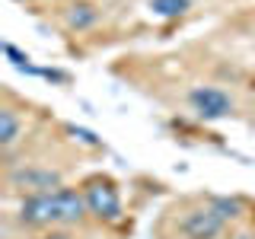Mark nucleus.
<instances>
[{
    "label": "nucleus",
    "mask_w": 255,
    "mask_h": 239,
    "mask_svg": "<svg viewBox=\"0 0 255 239\" xmlns=\"http://www.w3.org/2000/svg\"><path fill=\"white\" fill-rule=\"evenodd\" d=\"M86 214V198L77 188H54L42 195H29L19 207V220L26 227H58L77 223Z\"/></svg>",
    "instance_id": "1"
},
{
    "label": "nucleus",
    "mask_w": 255,
    "mask_h": 239,
    "mask_svg": "<svg viewBox=\"0 0 255 239\" xmlns=\"http://www.w3.org/2000/svg\"><path fill=\"white\" fill-rule=\"evenodd\" d=\"M83 198H86V211L99 220H118L122 217V198H118L115 182L106 179V175H93V179L83 182Z\"/></svg>",
    "instance_id": "2"
},
{
    "label": "nucleus",
    "mask_w": 255,
    "mask_h": 239,
    "mask_svg": "<svg viewBox=\"0 0 255 239\" xmlns=\"http://www.w3.org/2000/svg\"><path fill=\"white\" fill-rule=\"evenodd\" d=\"M188 102H191V109H195L201 118H207V121L227 118L230 112H233V99H230L223 90H217V86H198V90H191Z\"/></svg>",
    "instance_id": "3"
},
{
    "label": "nucleus",
    "mask_w": 255,
    "mask_h": 239,
    "mask_svg": "<svg viewBox=\"0 0 255 239\" xmlns=\"http://www.w3.org/2000/svg\"><path fill=\"white\" fill-rule=\"evenodd\" d=\"M227 217L217 211V207H201V211H191L185 220H182V230H185L188 239H214L223 230Z\"/></svg>",
    "instance_id": "4"
},
{
    "label": "nucleus",
    "mask_w": 255,
    "mask_h": 239,
    "mask_svg": "<svg viewBox=\"0 0 255 239\" xmlns=\"http://www.w3.org/2000/svg\"><path fill=\"white\" fill-rule=\"evenodd\" d=\"M10 182L19 185V188H26L29 195H42V191L61 188V175L54 169H22V172H13Z\"/></svg>",
    "instance_id": "5"
},
{
    "label": "nucleus",
    "mask_w": 255,
    "mask_h": 239,
    "mask_svg": "<svg viewBox=\"0 0 255 239\" xmlns=\"http://www.w3.org/2000/svg\"><path fill=\"white\" fill-rule=\"evenodd\" d=\"M96 19H99V10H96L93 3H86V0H74V3L67 6V13H64V22L77 32L96 26Z\"/></svg>",
    "instance_id": "6"
},
{
    "label": "nucleus",
    "mask_w": 255,
    "mask_h": 239,
    "mask_svg": "<svg viewBox=\"0 0 255 239\" xmlns=\"http://www.w3.org/2000/svg\"><path fill=\"white\" fill-rule=\"evenodd\" d=\"M19 137V118H16L13 109H0V143L10 147V143Z\"/></svg>",
    "instance_id": "7"
},
{
    "label": "nucleus",
    "mask_w": 255,
    "mask_h": 239,
    "mask_svg": "<svg viewBox=\"0 0 255 239\" xmlns=\"http://www.w3.org/2000/svg\"><path fill=\"white\" fill-rule=\"evenodd\" d=\"M150 10L163 19H172V16H182L188 10V0H150Z\"/></svg>",
    "instance_id": "8"
},
{
    "label": "nucleus",
    "mask_w": 255,
    "mask_h": 239,
    "mask_svg": "<svg viewBox=\"0 0 255 239\" xmlns=\"http://www.w3.org/2000/svg\"><path fill=\"white\" fill-rule=\"evenodd\" d=\"M214 207H217V211L223 214V217H239V201H230V198H214V201H211Z\"/></svg>",
    "instance_id": "9"
},
{
    "label": "nucleus",
    "mask_w": 255,
    "mask_h": 239,
    "mask_svg": "<svg viewBox=\"0 0 255 239\" xmlns=\"http://www.w3.org/2000/svg\"><path fill=\"white\" fill-rule=\"evenodd\" d=\"M67 131H70V134H77V137L83 140V143H90V147H99V137H96V134H90V131H83V127H74V124H70Z\"/></svg>",
    "instance_id": "10"
}]
</instances>
